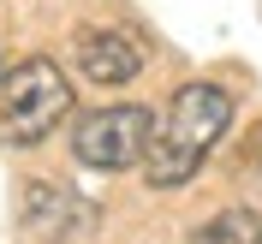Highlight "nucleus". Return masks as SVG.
Masks as SVG:
<instances>
[{
    "instance_id": "6",
    "label": "nucleus",
    "mask_w": 262,
    "mask_h": 244,
    "mask_svg": "<svg viewBox=\"0 0 262 244\" xmlns=\"http://www.w3.org/2000/svg\"><path fill=\"white\" fill-rule=\"evenodd\" d=\"M191 244H262V214L256 209H227L209 227H196Z\"/></svg>"
},
{
    "instance_id": "1",
    "label": "nucleus",
    "mask_w": 262,
    "mask_h": 244,
    "mask_svg": "<svg viewBox=\"0 0 262 244\" xmlns=\"http://www.w3.org/2000/svg\"><path fill=\"white\" fill-rule=\"evenodd\" d=\"M227 119H232V96L221 83H185L173 96V107H167L161 131H155V143H149V161H143L149 185L155 191H179L203 167V155L221 143Z\"/></svg>"
},
{
    "instance_id": "3",
    "label": "nucleus",
    "mask_w": 262,
    "mask_h": 244,
    "mask_svg": "<svg viewBox=\"0 0 262 244\" xmlns=\"http://www.w3.org/2000/svg\"><path fill=\"white\" fill-rule=\"evenodd\" d=\"M155 114L149 107H101V114H83L72 131V155L96 173H125V167L149 161V143H155Z\"/></svg>"
},
{
    "instance_id": "7",
    "label": "nucleus",
    "mask_w": 262,
    "mask_h": 244,
    "mask_svg": "<svg viewBox=\"0 0 262 244\" xmlns=\"http://www.w3.org/2000/svg\"><path fill=\"white\" fill-rule=\"evenodd\" d=\"M245 161H250V167H262V131H256V143L245 149Z\"/></svg>"
},
{
    "instance_id": "2",
    "label": "nucleus",
    "mask_w": 262,
    "mask_h": 244,
    "mask_svg": "<svg viewBox=\"0 0 262 244\" xmlns=\"http://www.w3.org/2000/svg\"><path fill=\"white\" fill-rule=\"evenodd\" d=\"M72 114V83L54 60H24L0 78V143L30 149Z\"/></svg>"
},
{
    "instance_id": "4",
    "label": "nucleus",
    "mask_w": 262,
    "mask_h": 244,
    "mask_svg": "<svg viewBox=\"0 0 262 244\" xmlns=\"http://www.w3.org/2000/svg\"><path fill=\"white\" fill-rule=\"evenodd\" d=\"M24 227L36 238H78V232L96 227V203H83L78 191H60L48 179H30L24 185Z\"/></svg>"
},
{
    "instance_id": "5",
    "label": "nucleus",
    "mask_w": 262,
    "mask_h": 244,
    "mask_svg": "<svg viewBox=\"0 0 262 244\" xmlns=\"http://www.w3.org/2000/svg\"><path fill=\"white\" fill-rule=\"evenodd\" d=\"M78 65L90 83H131L143 72V48L119 30H78Z\"/></svg>"
}]
</instances>
